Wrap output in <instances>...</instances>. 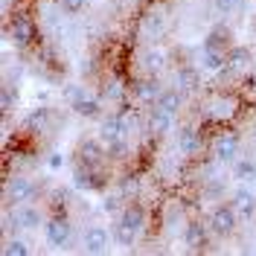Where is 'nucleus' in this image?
Wrapping results in <instances>:
<instances>
[{"instance_id": "1a4fd4ad", "label": "nucleus", "mask_w": 256, "mask_h": 256, "mask_svg": "<svg viewBox=\"0 0 256 256\" xmlns=\"http://www.w3.org/2000/svg\"><path fill=\"white\" fill-rule=\"evenodd\" d=\"M84 248H88L90 254H102V250L108 248V233H105L102 227H90L88 236H84Z\"/></svg>"}, {"instance_id": "4be33fe9", "label": "nucleus", "mask_w": 256, "mask_h": 256, "mask_svg": "<svg viewBox=\"0 0 256 256\" xmlns=\"http://www.w3.org/2000/svg\"><path fill=\"white\" fill-rule=\"evenodd\" d=\"M3 254H6V256H24V254H26V244L15 239V242H9V244L3 248Z\"/></svg>"}, {"instance_id": "5701e85b", "label": "nucleus", "mask_w": 256, "mask_h": 256, "mask_svg": "<svg viewBox=\"0 0 256 256\" xmlns=\"http://www.w3.org/2000/svg\"><path fill=\"white\" fill-rule=\"evenodd\" d=\"M76 111L79 114H90V116H94V114L99 111V105H96L94 99H90V102H88V99H79V102H76Z\"/></svg>"}, {"instance_id": "39448f33", "label": "nucleus", "mask_w": 256, "mask_h": 256, "mask_svg": "<svg viewBox=\"0 0 256 256\" xmlns=\"http://www.w3.org/2000/svg\"><path fill=\"white\" fill-rule=\"evenodd\" d=\"M233 210H236V216H242V218H250L256 212V198H254V192H248V190H239L236 195H233Z\"/></svg>"}, {"instance_id": "f03ea898", "label": "nucleus", "mask_w": 256, "mask_h": 256, "mask_svg": "<svg viewBox=\"0 0 256 256\" xmlns=\"http://www.w3.org/2000/svg\"><path fill=\"white\" fill-rule=\"evenodd\" d=\"M210 227L218 236H230L233 227H236V210H233V204H218L210 212Z\"/></svg>"}, {"instance_id": "393cba45", "label": "nucleus", "mask_w": 256, "mask_h": 256, "mask_svg": "<svg viewBox=\"0 0 256 256\" xmlns=\"http://www.w3.org/2000/svg\"><path fill=\"white\" fill-rule=\"evenodd\" d=\"M233 3H236V0H222V6H224V9H227V6H233Z\"/></svg>"}, {"instance_id": "7ed1b4c3", "label": "nucleus", "mask_w": 256, "mask_h": 256, "mask_svg": "<svg viewBox=\"0 0 256 256\" xmlns=\"http://www.w3.org/2000/svg\"><path fill=\"white\" fill-rule=\"evenodd\" d=\"M236 152H239V137H236L233 131H224V134H218V137L212 140V154L218 160H233Z\"/></svg>"}, {"instance_id": "4468645a", "label": "nucleus", "mask_w": 256, "mask_h": 256, "mask_svg": "<svg viewBox=\"0 0 256 256\" xmlns=\"http://www.w3.org/2000/svg\"><path fill=\"white\" fill-rule=\"evenodd\" d=\"M154 108L175 114L178 108H180V94H178V90H163V94H160V99L154 102Z\"/></svg>"}, {"instance_id": "ddd939ff", "label": "nucleus", "mask_w": 256, "mask_h": 256, "mask_svg": "<svg viewBox=\"0 0 256 256\" xmlns=\"http://www.w3.org/2000/svg\"><path fill=\"white\" fill-rule=\"evenodd\" d=\"M30 195H32V184L26 178H15L9 184V201H26Z\"/></svg>"}, {"instance_id": "f8f14e48", "label": "nucleus", "mask_w": 256, "mask_h": 256, "mask_svg": "<svg viewBox=\"0 0 256 256\" xmlns=\"http://www.w3.org/2000/svg\"><path fill=\"white\" fill-rule=\"evenodd\" d=\"M126 131H128L126 122H122L120 116H114V120H108V122L102 126V137H105L108 143H114V140H122V137H126Z\"/></svg>"}, {"instance_id": "423d86ee", "label": "nucleus", "mask_w": 256, "mask_h": 256, "mask_svg": "<svg viewBox=\"0 0 256 256\" xmlns=\"http://www.w3.org/2000/svg\"><path fill=\"white\" fill-rule=\"evenodd\" d=\"M12 35H15L18 44H30L32 38H35V26H32V20L26 15H18L12 20Z\"/></svg>"}, {"instance_id": "9b49d317", "label": "nucleus", "mask_w": 256, "mask_h": 256, "mask_svg": "<svg viewBox=\"0 0 256 256\" xmlns=\"http://www.w3.org/2000/svg\"><path fill=\"white\" fill-rule=\"evenodd\" d=\"M140 30H143L146 38H160V32H163V15H160V12H148V15H143Z\"/></svg>"}, {"instance_id": "2eb2a0df", "label": "nucleus", "mask_w": 256, "mask_h": 256, "mask_svg": "<svg viewBox=\"0 0 256 256\" xmlns=\"http://www.w3.org/2000/svg\"><path fill=\"white\" fill-rule=\"evenodd\" d=\"M198 148H201V137H198L192 128H184V131H180V152H184V154H195Z\"/></svg>"}, {"instance_id": "dca6fc26", "label": "nucleus", "mask_w": 256, "mask_h": 256, "mask_svg": "<svg viewBox=\"0 0 256 256\" xmlns=\"http://www.w3.org/2000/svg\"><path fill=\"white\" fill-rule=\"evenodd\" d=\"M172 116H175V114H169V111H160V108H154V111H152V131H154V134H163V131H166V128L172 126Z\"/></svg>"}, {"instance_id": "a211bd4d", "label": "nucleus", "mask_w": 256, "mask_h": 256, "mask_svg": "<svg viewBox=\"0 0 256 256\" xmlns=\"http://www.w3.org/2000/svg\"><path fill=\"white\" fill-rule=\"evenodd\" d=\"M18 222L24 224V227H38L41 224V212L32 207H20L18 210Z\"/></svg>"}, {"instance_id": "6e6552de", "label": "nucleus", "mask_w": 256, "mask_h": 256, "mask_svg": "<svg viewBox=\"0 0 256 256\" xmlns=\"http://www.w3.org/2000/svg\"><path fill=\"white\" fill-rule=\"evenodd\" d=\"M120 222H126L128 227H134V230H143V224H146V212H143V207H140L137 201H131V204H128L126 210H122Z\"/></svg>"}, {"instance_id": "6ab92c4d", "label": "nucleus", "mask_w": 256, "mask_h": 256, "mask_svg": "<svg viewBox=\"0 0 256 256\" xmlns=\"http://www.w3.org/2000/svg\"><path fill=\"white\" fill-rule=\"evenodd\" d=\"M254 175H256V166L250 160H239V163H236V178H239V180H250Z\"/></svg>"}, {"instance_id": "f3484780", "label": "nucleus", "mask_w": 256, "mask_h": 256, "mask_svg": "<svg viewBox=\"0 0 256 256\" xmlns=\"http://www.w3.org/2000/svg\"><path fill=\"white\" fill-rule=\"evenodd\" d=\"M137 236H140V230L128 227L126 222L116 224V242H120V244H134V242H137Z\"/></svg>"}, {"instance_id": "412c9836", "label": "nucleus", "mask_w": 256, "mask_h": 256, "mask_svg": "<svg viewBox=\"0 0 256 256\" xmlns=\"http://www.w3.org/2000/svg\"><path fill=\"white\" fill-rule=\"evenodd\" d=\"M163 62H166V56H163V52H158V50H152V52H148V58H146V67L154 73V70H160V67H163Z\"/></svg>"}, {"instance_id": "f257e3e1", "label": "nucleus", "mask_w": 256, "mask_h": 256, "mask_svg": "<svg viewBox=\"0 0 256 256\" xmlns=\"http://www.w3.org/2000/svg\"><path fill=\"white\" fill-rule=\"evenodd\" d=\"M239 108V102L233 99L230 94H210L207 102H204V116H207L210 122H224V120H230L233 114Z\"/></svg>"}, {"instance_id": "b1692460", "label": "nucleus", "mask_w": 256, "mask_h": 256, "mask_svg": "<svg viewBox=\"0 0 256 256\" xmlns=\"http://www.w3.org/2000/svg\"><path fill=\"white\" fill-rule=\"evenodd\" d=\"M82 3H84V0H62V6L67 9V12H79Z\"/></svg>"}, {"instance_id": "20e7f679", "label": "nucleus", "mask_w": 256, "mask_h": 256, "mask_svg": "<svg viewBox=\"0 0 256 256\" xmlns=\"http://www.w3.org/2000/svg\"><path fill=\"white\" fill-rule=\"evenodd\" d=\"M67 239H70V224H67V218H52V222H47V242L52 248L67 244Z\"/></svg>"}, {"instance_id": "aec40b11", "label": "nucleus", "mask_w": 256, "mask_h": 256, "mask_svg": "<svg viewBox=\"0 0 256 256\" xmlns=\"http://www.w3.org/2000/svg\"><path fill=\"white\" fill-rule=\"evenodd\" d=\"M178 82H180V88H184V90L198 88V76H195L192 70H180V73H178Z\"/></svg>"}, {"instance_id": "0eeeda50", "label": "nucleus", "mask_w": 256, "mask_h": 256, "mask_svg": "<svg viewBox=\"0 0 256 256\" xmlns=\"http://www.w3.org/2000/svg\"><path fill=\"white\" fill-rule=\"evenodd\" d=\"M160 94H163V90H160L154 82H140V84H134V96H137L140 105H154L160 99Z\"/></svg>"}, {"instance_id": "9d476101", "label": "nucleus", "mask_w": 256, "mask_h": 256, "mask_svg": "<svg viewBox=\"0 0 256 256\" xmlns=\"http://www.w3.org/2000/svg\"><path fill=\"white\" fill-rule=\"evenodd\" d=\"M184 239L190 248H207V227L204 224H186V233H184Z\"/></svg>"}]
</instances>
